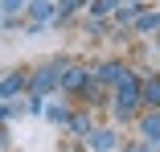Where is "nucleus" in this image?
<instances>
[{
    "mask_svg": "<svg viewBox=\"0 0 160 152\" xmlns=\"http://www.w3.org/2000/svg\"><path fill=\"white\" fill-rule=\"evenodd\" d=\"M53 78H58V74H53V66L37 70V74H33V90H49V86H53Z\"/></svg>",
    "mask_w": 160,
    "mask_h": 152,
    "instance_id": "3",
    "label": "nucleus"
},
{
    "mask_svg": "<svg viewBox=\"0 0 160 152\" xmlns=\"http://www.w3.org/2000/svg\"><path fill=\"white\" fill-rule=\"evenodd\" d=\"M90 144L99 148V152H107V148L115 144V136H111V132H94V140H90Z\"/></svg>",
    "mask_w": 160,
    "mask_h": 152,
    "instance_id": "7",
    "label": "nucleus"
},
{
    "mask_svg": "<svg viewBox=\"0 0 160 152\" xmlns=\"http://www.w3.org/2000/svg\"><path fill=\"white\" fill-rule=\"evenodd\" d=\"M144 103H160V78H148L144 82Z\"/></svg>",
    "mask_w": 160,
    "mask_h": 152,
    "instance_id": "6",
    "label": "nucleus"
},
{
    "mask_svg": "<svg viewBox=\"0 0 160 152\" xmlns=\"http://www.w3.org/2000/svg\"><path fill=\"white\" fill-rule=\"evenodd\" d=\"M29 13H33V21H45V17H53V4H49V0H33Z\"/></svg>",
    "mask_w": 160,
    "mask_h": 152,
    "instance_id": "5",
    "label": "nucleus"
},
{
    "mask_svg": "<svg viewBox=\"0 0 160 152\" xmlns=\"http://www.w3.org/2000/svg\"><path fill=\"white\" fill-rule=\"evenodd\" d=\"M0 4H4V8H8V13H17V8H21V4H25V0H0Z\"/></svg>",
    "mask_w": 160,
    "mask_h": 152,
    "instance_id": "11",
    "label": "nucleus"
},
{
    "mask_svg": "<svg viewBox=\"0 0 160 152\" xmlns=\"http://www.w3.org/2000/svg\"><path fill=\"white\" fill-rule=\"evenodd\" d=\"M0 144H4V136H0Z\"/></svg>",
    "mask_w": 160,
    "mask_h": 152,
    "instance_id": "13",
    "label": "nucleus"
},
{
    "mask_svg": "<svg viewBox=\"0 0 160 152\" xmlns=\"http://www.w3.org/2000/svg\"><path fill=\"white\" fill-rule=\"evenodd\" d=\"M132 107H136V82H132V74H127L123 86H119V99H115V115L127 119V115H132Z\"/></svg>",
    "mask_w": 160,
    "mask_h": 152,
    "instance_id": "1",
    "label": "nucleus"
},
{
    "mask_svg": "<svg viewBox=\"0 0 160 152\" xmlns=\"http://www.w3.org/2000/svg\"><path fill=\"white\" fill-rule=\"evenodd\" d=\"M4 115H8V107H0V119H4Z\"/></svg>",
    "mask_w": 160,
    "mask_h": 152,
    "instance_id": "12",
    "label": "nucleus"
},
{
    "mask_svg": "<svg viewBox=\"0 0 160 152\" xmlns=\"http://www.w3.org/2000/svg\"><path fill=\"white\" fill-rule=\"evenodd\" d=\"M82 74H86L82 66H70L66 74H62V86H66V90H74V86H82Z\"/></svg>",
    "mask_w": 160,
    "mask_h": 152,
    "instance_id": "4",
    "label": "nucleus"
},
{
    "mask_svg": "<svg viewBox=\"0 0 160 152\" xmlns=\"http://www.w3.org/2000/svg\"><path fill=\"white\" fill-rule=\"evenodd\" d=\"M156 25H160V17H152V13H148V17H140V29H156Z\"/></svg>",
    "mask_w": 160,
    "mask_h": 152,
    "instance_id": "10",
    "label": "nucleus"
},
{
    "mask_svg": "<svg viewBox=\"0 0 160 152\" xmlns=\"http://www.w3.org/2000/svg\"><path fill=\"white\" fill-rule=\"evenodd\" d=\"M144 136L152 148H160V115H144Z\"/></svg>",
    "mask_w": 160,
    "mask_h": 152,
    "instance_id": "2",
    "label": "nucleus"
},
{
    "mask_svg": "<svg viewBox=\"0 0 160 152\" xmlns=\"http://www.w3.org/2000/svg\"><path fill=\"white\" fill-rule=\"evenodd\" d=\"M45 115H49V119H66V103H49Z\"/></svg>",
    "mask_w": 160,
    "mask_h": 152,
    "instance_id": "9",
    "label": "nucleus"
},
{
    "mask_svg": "<svg viewBox=\"0 0 160 152\" xmlns=\"http://www.w3.org/2000/svg\"><path fill=\"white\" fill-rule=\"evenodd\" d=\"M103 78H107V82H119V78H127V70L111 62V66H103Z\"/></svg>",
    "mask_w": 160,
    "mask_h": 152,
    "instance_id": "8",
    "label": "nucleus"
}]
</instances>
